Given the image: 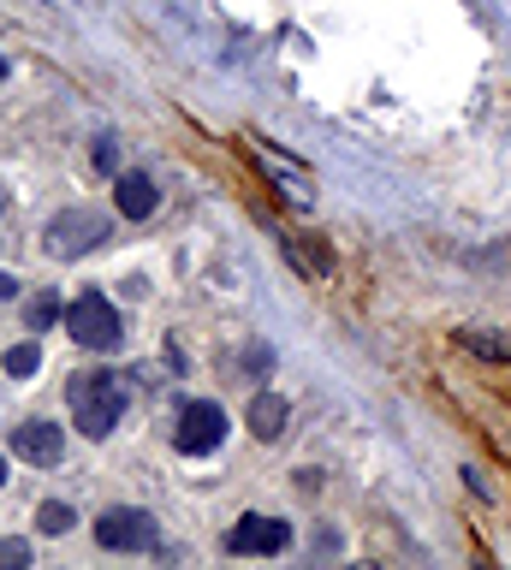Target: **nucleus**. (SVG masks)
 <instances>
[{
    "mask_svg": "<svg viewBox=\"0 0 511 570\" xmlns=\"http://www.w3.org/2000/svg\"><path fill=\"white\" fill-rule=\"evenodd\" d=\"M72 416L90 440H108L114 422L126 416V386L114 381V374H72Z\"/></svg>",
    "mask_w": 511,
    "mask_h": 570,
    "instance_id": "1",
    "label": "nucleus"
},
{
    "mask_svg": "<svg viewBox=\"0 0 511 570\" xmlns=\"http://www.w3.org/2000/svg\"><path fill=\"white\" fill-rule=\"evenodd\" d=\"M66 333H72L83 351H114L119 338H126V321H119V309L101 292H83L72 309H66Z\"/></svg>",
    "mask_w": 511,
    "mask_h": 570,
    "instance_id": "2",
    "label": "nucleus"
},
{
    "mask_svg": "<svg viewBox=\"0 0 511 570\" xmlns=\"http://www.w3.org/2000/svg\"><path fill=\"white\" fill-rule=\"evenodd\" d=\"M226 440V410L215 399H190L179 410V428H173V445H179L185 458H208L215 445Z\"/></svg>",
    "mask_w": 511,
    "mask_h": 570,
    "instance_id": "3",
    "label": "nucleus"
},
{
    "mask_svg": "<svg viewBox=\"0 0 511 570\" xmlns=\"http://www.w3.org/2000/svg\"><path fill=\"white\" fill-rule=\"evenodd\" d=\"M96 541L108 552H149L155 541H161V529H155V517L137 511V505H108L101 523H96Z\"/></svg>",
    "mask_w": 511,
    "mask_h": 570,
    "instance_id": "4",
    "label": "nucleus"
},
{
    "mask_svg": "<svg viewBox=\"0 0 511 570\" xmlns=\"http://www.w3.org/2000/svg\"><path fill=\"white\" fill-rule=\"evenodd\" d=\"M108 238V220L90 208H66L55 226H48V256H83V249H96Z\"/></svg>",
    "mask_w": 511,
    "mask_h": 570,
    "instance_id": "5",
    "label": "nucleus"
},
{
    "mask_svg": "<svg viewBox=\"0 0 511 570\" xmlns=\"http://www.w3.org/2000/svg\"><path fill=\"white\" fill-rule=\"evenodd\" d=\"M226 547L233 552H262V559H274V552H286L292 547V529L279 523V517H238L233 534H226Z\"/></svg>",
    "mask_w": 511,
    "mask_h": 570,
    "instance_id": "6",
    "label": "nucleus"
},
{
    "mask_svg": "<svg viewBox=\"0 0 511 570\" xmlns=\"http://www.w3.org/2000/svg\"><path fill=\"white\" fill-rule=\"evenodd\" d=\"M114 208L126 214V220H149V214L161 208V190H155L149 173H119L114 178Z\"/></svg>",
    "mask_w": 511,
    "mask_h": 570,
    "instance_id": "7",
    "label": "nucleus"
},
{
    "mask_svg": "<svg viewBox=\"0 0 511 570\" xmlns=\"http://www.w3.org/2000/svg\"><path fill=\"white\" fill-rule=\"evenodd\" d=\"M12 452H19L24 463H60L66 434L55 422H24V428H12Z\"/></svg>",
    "mask_w": 511,
    "mask_h": 570,
    "instance_id": "8",
    "label": "nucleus"
},
{
    "mask_svg": "<svg viewBox=\"0 0 511 570\" xmlns=\"http://www.w3.org/2000/svg\"><path fill=\"white\" fill-rule=\"evenodd\" d=\"M250 434L256 440H279V434H286V399H279V392H256V399H250Z\"/></svg>",
    "mask_w": 511,
    "mask_h": 570,
    "instance_id": "9",
    "label": "nucleus"
},
{
    "mask_svg": "<svg viewBox=\"0 0 511 570\" xmlns=\"http://www.w3.org/2000/svg\"><path fill=\"white\" fill-rule=\"evenodd\" d=\"M0 363H7V374H12V381H24V374H37V368H42V351L24 338V345H12L7 356H0Z\"/></svg>",
    "mask_w": 511,
    "mask_h": 570,
    "instance_id": "10",
    "label": "nucleus"
},
{
    "mask_svg": "<svg viewBox=\"0 0 511 570\" xmlns=\"http://www.w3.org/2000/svg\"><path fill=\"white\" fill-rule=\"evenodd\" d=\"M72 523H78V517H72V505H60V499H48V505L37 511V529L42 534H66Z\"/></svg>",
    "mask_w": 511,
    "mask_h": 570,
    "instance_id": "11",
    "label": "nucleus"
},
{
    "mask_svg": "<svg viewBox=\"0 0 511 570\" xmlns=\"http://www.w3.org/2000/svg\"><path fill=\"white\" fill-rule=\"evenodd\" d=\"M464 345H470V351H482V356H511V345H505V338H482V333H464Z\"/></svg>",
    "mask_w": 511,
    "mask_h": 570,
    "instance_id": "12",
    "label": "nucleus"
},
{
    "mask_svg": "<svg viewBox=\"0 0 511 570\" xmlns=\"http://www.w3.org/2000/svg\"><path fill=\"white\" fill-rule=\"evenodd\" d=\"M96 167H101V173H114V167H119V142H114V137H101V142H96Z\"/></svg>",
    "mask_w": 511,
    "mask_h": 570,
    "instance_id": "13",
    "label": "nucleus"
},
{
    "mask_svg": "<svg viewBox=\"0 0 511 570\" xmlns=\"http://www.w3.org/2000/svg\"><path fill=\"white\" fill-rule=\"evenodd\" d=\"M55 309H60L55 297H37V303H30V327H48V321H55Z\"/></svg>",
    "mask_w": 511,
    "mask_h": 570,
    "instance_id": "14",
    "label": "nucleus"
},
{
    "mask_svg": "<svg viewBox=\"0 0 511 570\" xmlns=\"http://www.w3.org/2000/svg\"><path fill=\"white\" fill-rule=\"evenodd\" d=\"M0 559H7V564H24L30 547H24V541H7V547H0Z\"/></svg>",
    "mask_w": 511,
    "mask_h": 570,
    "instance_id": "15",
    "label": "nucleus"
},
{
    "mask_svg": "<svg viewBox=\"0 0 511 570\" xmlns=\"http://www.w3.org/2000/svg\"><path fill=\"white\" fill-rule=\"evenodd\" d=\"M7 297H19V279H12V274H0V303H7Z\"/></svg>",
    "mask_w": 511,
    "mask_h": 570,
    "instance_id": "16",
    "label": "nucleus"
},
{
    "mask_svg": "<svg viewBox=\"0 0 511 570\" xmlns=\"http://www.w3.org/2000/svg\"><path fill=\"white\" fill-rule=\"evenodd\" d=\"M0 488H7V463H0Z\"/></svg>",
    "mask_w": 511,
    "mask_h": 570,
    "instance_id": "17",
    "label": "nucleus"
},
{
    "mask_svg": "<svg viewBox=\"0 0 511 570\" xmlns=\"http://www.w3.org/2000/svg\"><path fill=\"white\" fill-rule=\"evenodd\" d=\"M0 78H7V60H0Z\"/></svg>",
    "mask_w": 511,
    "mask_h": 570,
    "instance_id": "18",
    "label": "nucleus"
}]
</instances>
